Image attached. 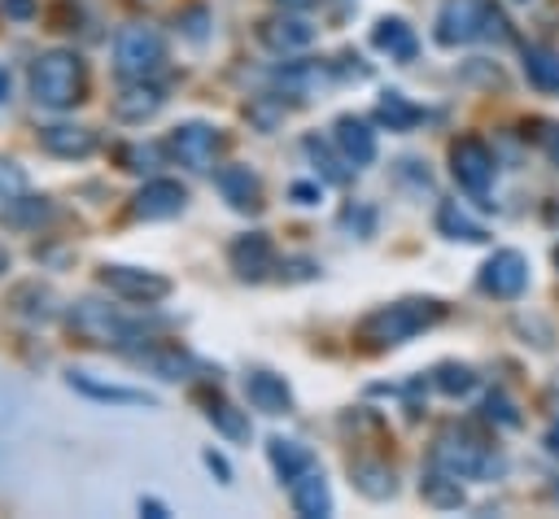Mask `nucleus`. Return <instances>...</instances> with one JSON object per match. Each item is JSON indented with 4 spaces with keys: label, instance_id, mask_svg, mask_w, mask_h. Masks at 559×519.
I'll use <instances>...</instances> for the list:
<instances>
[{
    "label": "nucleus",
    "instance_id": "nucleus-35",
    "mask_svg": "<svg viewBox=\"0 0 559 519\" xmlns=\"http://www.w3.org/2000/svg\"><path fill=\"white\" fill-rule=\"evenodd\" d=\"M485 414H489V419H498L502 427H515V423H520L515 406H511V401H507L502 393H489V397H485Z\"/></svg>",
    "mask_w": 559,
    "mask_h": 519
},
{
    "label": "nucleus",
    "instance_id": "nucleus-19",
    "mask_svg": "<svg viewBox=\"0 0 559 519\" xmlns=\"http://www.w3.org/2000/svg\"><path fill=\"white\" fill-rule=\"evenodd\" d=\"M332 140H336L341 157H349V166H354V170L376 161V131H371L362 118L341 113V118H336V126H332Z\"/></svg>",
    "mask_w": 559,
    "mask_h": 519
},
{
    "label": "nucleus",
    "instance_id": "nucleus-25",
    "mask_svg": "<svg viewBox=\"0 0 559 519\" xmlns=\"http://www.w3.org/2000/svg\"><path fill=\"white\" fill-rule=\"evenodd\" d=\"M332 79V61H293V65H284L280 74H275V83L284 87V92H293V96H319V87Z\"/></svg>",
    "mask_w": 559,
    "mask_h": 519
},
{
    "label": "nucleus",
    "instance_id": "nucleus-3",
    "mask_svg": "<svg viewBox=\"0 0 559 519\" xmlns=\"http://www.w3.org/2000/svg\"><path fill=\"white\" fill-rule=\"evenodd\" d=\"M70 331L87 345H100V349H131L144 340V327L122 318L114 305H100V301H74L70 305Z\"/></svg>",
    "mask_w": 559,
    "mask_h": 519
},
{
    "label": "nucleus",
    "instance_id": "nucleus-14",
    "mask_svg": "<svg viewBox=\"0 0 559 519\" xmlns=\"http://www.w3.org/2000/svg\"><path fill=\"white\" fill-rule=\"evenodd\" d=\"M214 148H218V131L210 122H179L170 131V153L188 170H210L214 166Z\"/></svg>",
    "mask_w": 559,
    "mask_h": 519
},
{
    "label": "nucleus",
    "instance_id": "nucleus-5",
    "mask_svg": "<svg viewBox=\"0 0 559 519\" xmlns=\"http://www.w3.org/2000/svg\"><path fill=\"white\" fill-rule=\"evenodd\" d=\"M502 26L498 9L489 0H445L441 13H437V44L445 48H459V44H472L480 35H493ZM502 35V31H498Z\"/></svg>",
    "mask_w": 559,
    "mask_h": 519
},
{
    "label": "nucleus",
    "instance_id": "nucleus-31",
    "mask_svg": "<svg viewBox=\"0 0 559 519\" xmlns=\"http://www.w3.org/2000/svg\"><path fill=\"white\" fill-rule=\"evenodd\" d=\"M432 388L445 397H463L476 388V371L463 362H441V366H432Z\"/></svg>",
    "mask_w": 559,
    "mask_h": 519
},
{
    "label": "nucleus",
    "instance_id": "nucleus-44",
    "mask_svg": "<svg viewBox=\"0 0 559 519\" xmlns=\"http://www.w3.org/2000/svg\"><path fill=\"white\" fill-rule=\"evenodd\" d=\"M4 92H9V74L0 70V100H4Z\"/></svg>",
    "mask_w": 559,
    "mask_h": 519
},
{
    "label": "nucleus",
    "instance_id": "nucleus-36",
    "mask_svg": "<svg viewBox=\"0 0 559 519\" xmlns=\"http://www.w3.org/2000/svg\"><path fill=\"white\" fill-rule=\"evenodd\" d=\"M122 161H127L122 170H148V166L157 161V153H153L148 144H144V148H122Z\"/></svg>",
    "mask_w": 559,
    "mask_h": 519
},
{
    "label": "nucleus",
    "instance_id": "nucleus-7",
    "mask_svg": "<svg viewBox=\"0 0 559 519\" xmlns=\"http://www.w3.org/2000/svg\"><path fill=\"white\" fill-rule=\"evenodd\" d=\"M485 440L472 432V427H445L437 440H432V467L467 480V475H480L485 471Z\"/></svg>",
    "mask_w": 559,
    "mask_h": 519
},
{
    "label": "nucleus",
    "instance_id": "nucleus-16",
    "mask_svg": "<svg viewBox=\"0 0 559 519\" xmlns=\"http://www.w3.org/2000/svg\"><path fill=\"white\" fill-rule=\"evenodd\" d=\"M96 131L92 126H74V122H52V126H39V148L48 157H61V161H83L96 153Z\"/></svg>",
    "mask_w": 559,
    "mask_h": 519
},
{
    "label": "nucleus",
    "instance_id": "nucleus-45",
    "mask_svg": "<svg viewBox=\"0 0 559 519\" xmlns=\"http://www.w3.org/2000/svg\"><path fill=\"white\" fill-rule=\"evenodd\" d=\"M0 270H9V249L0 244Z\"/></svg>",
    "mask_w": 559,
    "mask_h": 519
},
{
    "label": "nucleus",
    "instance_id": "nucleus-6",
    "mask_svg": "<svg viewBox=\"0 0 559 519\" xmlns=\"http://www.w3.org/2000/svg\"><path fill=\"white\" fill-rule=\"evenodd\" d=\"M96 279L118 297V301H131V305H157L170 297V279L157 275V270H144V266H127V262H105L96 270Z\"/></svg>",
    "mask_w": 559,
    "mask_h": 519
},
{
    "label": "nucleus",
    "instance_id": "nucleus-26",
    "mask_svg": "<svg viewBox=\"0 0 559 519\" xmlns=\"http://www.w3.org/2000/svg\"><path fill=\"white\" fill-rule=\"evenodd\" d=\"M419 497H424V506H432V510H459V506H463V484H459V475L432 467V471L419 480Z\"/></svg>",
    "mask_w": 559,
    "mask_h": 519
},
{
    "label": "nucleus",
    "instance_id": "nucleus-13",
    "mask_svg": "<svg viewBox=\"0 0 559 519\" xmlns=\"http://www.w3.org/2000/svg\"><path fill=\"white\" fill-rule=\"evenodd\" d=\"M66 384L74 393H83L87 401H105V406H140V410H153L157 406L153 393L131 388V384H114V379H96L92 371H66Z\"/></svg>",
    "mask_w": 559,
    "mask_h": 519
},
{
    "label": "nucleus",
    "instance_id": "nucleus-12",
    "mask_svg": "<svg viewBox=\"0 0 559 519\" xmlns=\"http://www.w3.org/2000/svg\"><path fill=\"white\" fill-rule=\"evenodd\" d=\"M127 358H131L135 366L153 371L157 379H188V375L197 371V358H192L188 349H179V345H170V340H148V336H144L140 345H131Z\"/></svg>",
    "mask_w": 559,
    "mask_h": 519
},
{
    "label": "nucleus",
    "instance_id": "nucleus-10",
    "mask_svg": "<svg viewBox=\"0 0 559 519\" xmlns=\"http://www.w3.org/2000/svg\"><path fill=\"white\" fill-rule=\"evenodd\" d=\"M183 205H188V188L179 179H148L131 196V218L135 222H162V218L183 214Z\"/></svg>",
    "mask_w": 559,
    "mask_h": 519
},
{
    "label": "nucleus",
    "instance_id": "nucleus-23",
    "mask_svg": "<svg viewBox=\"0 0 559 519\" xmlns=\"http://www.w3.org/2000/svg\"><path fill=\"white\" fill-rule=\"evenodd\" d=\"M349 480H354V488H358L362 497H371V502H389V497L397 493L393 467L380 462V458H354V462H349Z\"/></svg>",
    "mask_w": 559,
    "mask_h": 519
},
{
    "label": "nucleus",
    "instance_id": "nucleus-42",
    "mask_svg": "<svg viewBox=\"0 0 559 519\" xmlns=\"http://www.w3.org/2000/svg\"><path fill=\"white\" fill-rule=\"evenodd\" d=\"M271 4H280V9H293V13H301V9H310L314 0H271Z\"/></svg>",
    "mask_w": 559,
    "mask_h": 519
},
{
    "label": "nucleus",
    "instance_id": "nucleus-9",
    "mask_svg": "<svg viewBox=\"0 0 559 519\" xmlns=\"http://www.w3.org/2000/svg\"><path fill=\"white\" fill-rule=\"evenodd\" d=\"M476 283H480V292H489V297H498V301L520 297V292L528 288V262H524V253H520V249H498V253H489Z\"/></svg>",
    "mask_w": 559,
    "mask_h": 519
},
{
    "label": "nucleus",
    "instance_id": "nucleus-38",
    "mask_svg": "<svg viewBox=\"0 0 559 519\" xmlns=\"http://www.w3.org/2000/svg\"><path fill=\"white\" fill-rule=\"evenodd\" d=\"M341 222H345V227H354V222H358L362 231H371V209H358V214H354V205H349V209L341 214Z\"/></svg>",
    "mask_w": 559,
    "mask_h": 519
},
{
    "label": "nucleus",
    "instance_id": "nucleus-32",
    "mask_svg": "<svg viewBox=\"0 0 559 519\" xmlns=\"http://www.w3.org/2000/svg\"><path fill=\"white\" fill-rule=\"evenodd\" d=\"M524 70H528L533 87H542V92H559V57H555V52H546V48H528V52H524Z\"/></svg>",
    "mask_w": 559,
    "mask_h": 519
},
{
    "label": "nucleus",
    "instance_id": "nucleus-43",
    "mask_svg": "<svg viewBox=\"0 0 559 519\" xmlns=\"http://www.w3.org/2000/svg\"><path fill=\"white\" fill-rule=\"evenodd\" d=\"M546 449H550V454H559V423L546 432Z\"/></svg>",
    "mask_w": 559,
    "mask_h": 519
},
{
    "label": "nucleus",
    "instance_id": "nucleus-40",
    "mask_svg": "<svg viewBox=\"0 0 559 519\" xmlns=\"http://www.w3.org/2000/svg\"><path fill=\"white\" fill-rule=\"evenodd\" d=\"M293 201L314 205V201H319V188H314V183H293Z\"/></svg>",
    "mask_w": 559,
    "mask_h": 519
},
{
    "label": "nucleus",
    "instance_id": "nucleus-28",
    "mask_svg": "<svg viewBox=\"0 0 559 519\" xmlns=\"http://www.w3.org/2000/svg\"><path fill=\"white\" fill-rule=\"evenodd\" d=\"M205 419H210V427H214L218 436H227L231 445H245V440H249V414L236 410L231 401L210 397V401H205Z\"/></svg>",
    "mask_w": 559,
    "mask_h": 519
},
{
    "label": "nucleus",
    "instance_id": "nucleus-37",
    "mask_svg": "<svg viewBox=\"0 0 559 519\" xmlns=\"http://www.w3.org/2000/svg\"><path fill=\"white\" fill-rule=\"evenodd\" d=\"M205 467L218 475V484H231V467H227V458L223 454H214V449H205Z\"/></svg>",
    "mask_w": 559,
    "mask_h": 519
},
{
    "label": "nucleus",
    "instance_id": "nucleus-24",
    "mask_svg": "<svg viewBox=\"0 0 559 519\" xmlns=\"http://www.w3.org/2000/svg\"><path fill=\"white\" fill-rule=\"evenodd\" d=\"M371 44L380 52H389L393 61H415V52H419V39H415V31L402 17H380L371 26Z\"/></svg>",
    "mask_w": 559,
    "mask_h": 519
},
{
    "label": "nucleus",
    "instance_id": "nucleus-2",
    "mask_svg": "<svg viewBox=\"0 0 559 519\" xmlns=\"http://www.w3.org/2000/svg\"><path fill=\"white\" fill-rule=\"evenodd\" d=\"M83 87H87V70H83V57L70 52V48H48L31 61V96L35 105L44 109H70L83 100Z\"/></svg>",
    "mask_w": 559,
    "mask_h": 519
},
{
    "label": "nucleus",
    "instance_id": "nucleus-29",
    "mask_svg": "<svg viewBox=\"0 0 559 519\" xmlns=\"http://www.w3.org/2000/svg\"><path fill=\"white\" fill-rule=\"evenodd\" d=\"M419 118H424V109L415 100H406L402 92H384L376 100V122H384L389 131H411Z\"/></svg>",
    "mask_w": 559,
    "mask_h": 519
},
{
    "label": "nucleus",
    "instance_id": "nucleus-22",
    "mask_svg": "<svg viewBox=\"0 0 559 519\" xmlns=\"http://www.w3.org/2000/svg\"><path fill=\"white\" fill-rule=\"evenodd\" d=\"M266 462H271V471L280 475V480H297V475H306L310 467H314V454H310V445H301V440H288V436H271L266 440Z\"/></svg>",
    "mask_w": 559,
    "mask_h": 519
},
{
    "label": "nucleus",
    "instance_id": "nucleus-41",
    "mask_svg": "<svg viewBox=\"0 0 559 519\" xmlns=\"http://www.w3.org/2000/svg\"><path fill=\"white\" fill-rule=\"evenodd\" d=\"M4 13H9V17H31L35 4H31V0H4Z\"/></svg>",
    "mask_w": 559,
    "mask_h": 519
},
{
    "label": "nucleus",
    "instance_id": "nucleus-17",
    "mask_svg": "<svg viewBox=\"0 0 559 519\" xmlns=\"http://www.w3.org/2000/svg\"><path fill=\"white\" fill-rule=\"evenodd\" d=\"M214 188L236 214H258L262 209V179L249 166H218L214 170Z\"/></svg>",
    "mask_w": 559,
    "mask_h": 519
},
{
    "label": "nucleus",
    "instance_id": "nucleus-20",
    "mask_svg": "<svg viewBox=\"0 0 559 519\" xmlns=\"http://www.w3.org/2000/svg\"><path fill=\"white\" fill-rule=\"evenodd\" d=\"M162 87H153V83H144V79H131V87H122L118 96H114V118L118 122H148L157 109H162Z\"/></svg>",
    "mask_w": 559,
    "mask_h": 519
},
{
    "label": "nucleus",
    "instance_id": "nucleus-39",
    "mask_svg": "<svg viewBox=\"0 0 559 519\" xmlns=\"http://www.w3.org/2000/svg\"><path fill=\"white\" fill-rule=\"evenodd\" d=\"M140 515H148V519H166L170 510H166V502H157V497H140Z\"/></svg>",
    "mask_w": 559,
    "mask_h": 519
},
{
    "label": "nucleus",
    "instance_id": "nucleus-11",
    "mask_svg": "<svg viewBox=\"0 0 559 519\" xmlns=\"http://www.w3.org/2000/svg\"><path fill=\"white\" fill-rule=\"evenodd\" d=\"M227 266H231L236 279H245V283L266 279V275L275 270V244H271V236H266V231H245V236H236V240L227 244Z\"/></svg>",
    "mask_w": 559,
    "mask_h": 519
},
{
    "label": "nucleus",
    "instance_id": "nucleus-1",
    "mask_svg": "<svg viewBox=\"0 0 559 519\" xmlns=\"http://www.w3.org/2000/svg\"><path fill=\"white\" fill-rule=\"evenodd\" d=\"M445 318V305L437 297H406V301H389L380 310H371L362 323H358V336L371 340V345H406L411 336L437 327Z\"/></svg>",
    "mask_w": 559,
    "mask_h": 519
},
{
    "label": "nucleus",
    "instance_id": "nucleus-33",
    "mask_svg": "<svg viewBox=\"0 0 559 519\" xmlns=\"http://www.w3.org/2000/svg\"><path fill=\"white\" fill-rule=\"evenodd\" d=\"M249 122H253L258 131H275V126L284 122V100H280V96H258V100H249Z\"/></svg>",
    "mask_w": 559,
    "mask_h": 519
},
{
    "label": "nucleus",
    "instance_id": "nucleus-21",
    "mask_svg": "<svg viewBox=\"0 0 559 519\" xmlns=\"http://www.w3.org/2000/svg\"><path fill=\"white\" fill-rule=\"evenodd\" d=\"M288 497H293V510L301 519H328L332 515V488H328V480L314 467L288 484Z\"/></svg>",
    "mask_w": 559,
    "mask_h": 519
},
{
    "label": "nucleus",
    "instance_id": "nucleus-30",
    "mask_svg": "<svg viewBox=\"0 0 559 519\" xmlns=\"http://www.w3.org/2000/svg\"><path fill=\"white\" fill-rule=\"evenodd\" d=\"M301 148H306V157L314 161V170H319L328 183H349V170H354V166H349V157H336L319 135H306V140H301Z\"/></svg>",
    "mask_w": 559,
    "mask_h": 519
},
{
    "label": "nucleus",
    "instance_id": "nucleus-4",
    "mask_svg": "<svg viewBox=\"0 0 559 519\" xmlns=\"http://www.w3.org/2000/svg\"><path fill=\"white\" fill-rule=\"evenodd\" d=\"M166 65V39L148 22H131L114 35V70L122 79H148Z\"/></svg>",
    "mask_w": 559,
    "mask_h": 519
},
{
    "label": "nucleus",
    "instance_id": "nucleus-18",
    "mask_svg": "<svg viewBox=\"0 0 559 519\" xmlns=\"http://www.w3.org/2000/svg\"><path fill=\"white\" fill-rule=\"evenodd\" d=\"M245 397H249V406L262 410V414H288V410H293V388L284 384V375L262 371V366L245 375Z\"/></svg>",
    "mask_w": 559,
    "mask_h": 519
},
{
    "label": "nucleus",
    "instance_id": "nucleus-34",
    "mask_svg": "<svg viewBox=\"0 0 559 519\" xmlns=\"http://www.w3.org/2000/svg\"><path fill=\"white\" fill-rule=\"evenodd\" d=\"M26 192V174L13 161H0V201H17Z\"/></svg>",
    "mask_w": 559,
    "mask_h": 519
},
{
    "label": "nucleus",
    "instance_id": "nucleus-8",
    "mask_svg": "<svg viewBox=\"0 0 559 519\" xmlns=\"http://www.w3.org/2000/svg\"><path fill=\"white\" fill-rule=\"evenodd\" d=\"M450 174L463 192L472 196H489V183H493V153L485 140L476 135H459L450 144Z\"/></svg>",
    "mask_w": 559,
    "mask_h": 519
},
{
    "label": "nucleus",
    "instance_id": "nucleus-27",
    "mask_svg": "<svg viewBox=\"0 0 559 519\" xmlns=\"http://www.w3.org/2000/svg\"><path fill=\"white\" fill-rule=\"evenodd\" d=\"M437 231H441L445 240H467V244L489 240V231H485L476 218H467V214L459 209V201H441V205H437Z\"/></svg>",
    "mask_w": 559,
    "mask_h": 519
},
{
    "label": "nucleus",
    "instance_id": "nucleus-46",
    "mask_svg": "<svg viewBox=\"0 0 559 519\" xmlns=\"http://www.w3.org/2000/svg\"><path fill=\"white\" fill-rule=\"evenodd\" d=\"M555 497H559V484H555Z\"/></svg>",
    "mask_w": 559,
    "mask_h": 519
},
{
    "label": "nucleus",
    "instance_id": "nucleus-15",
    "mask_svg": "<svg viewBox=\"0 0 559 519\" xmlns=\"http://www.w3.org/2000/svg\"><path fill=\"white\" fill-rule=\"evenodd\" d=\"M314 22H306V17H293V9H284L280 17H262L258 22V39L271 48V52H301V48H310L314 44Z\"/></svg>",
    "mask_w": 559,
    "mask_h": 519
}]
</instances>
